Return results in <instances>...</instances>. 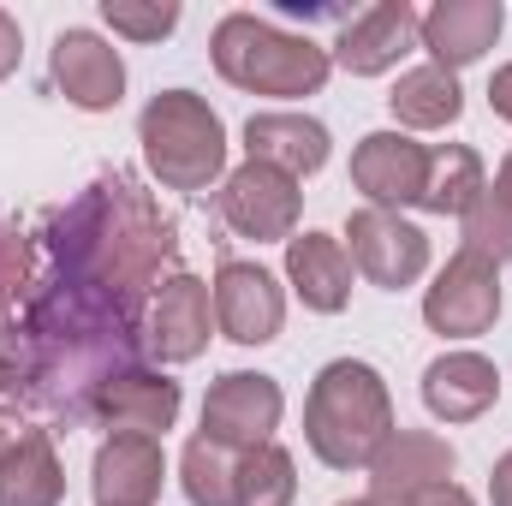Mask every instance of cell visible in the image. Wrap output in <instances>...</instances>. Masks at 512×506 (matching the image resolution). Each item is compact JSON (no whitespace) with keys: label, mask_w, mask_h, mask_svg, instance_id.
<instances>
[{"label":"cell","mask_w":512,"mask_h":506,"mask_svg":"<svg viewBox=\"0 0 512 506\" xmlns=\"http://www.w3.org/2000/svg\"><path fill=\"white\" fill-rule=\"evenodd\" d=\"M501 399V370L483 352H441L423 370V405L441 423H477Z\"/></svg>","instance_id":"cell-19"},{"label":"cell","mask_w":512,"mask_h":506,"mask_svg":"<svg viewBox=\"0 0 512 506\" xmlns=\"http://www.w3.org/2000/svg\"><path fill=\"white\" fill-rule=\"evenodd\" d=\"M179 489L191 506H239V453L209 435H191L179 453Z\"/></svg>","instance_id":"cell-23"},{"label":"cell","mask_w":512,"mask_h":506,"mask_svg":"<svg viewBox=\"0 0 512 506\" xmlns=\"http://www.w3.org/2000/svg\"><path fill=\"white\" fill-rule=\"evenodd\" d=\"M280 417H286L280 381L262 376V370H227L203 393V429L197 435H209V441H221L233 453H251L262 441H274Z\"/></svg>","instance_id":"cell-7"},{"label":"cell","mask_w":512,"mask_h":506,"mask_svg":"<svg viewBox=\"0 0 512 506\" xmlns=\"http://www.w3.org/2000/svg\"><path fill=\"white\" fill-rule=\"evenodd\" d=\"M423 322L441 340H477L501 322V268L471 251H453L441 262L435 286L423 292Z\"/></svg>","instance_id":"cell-5"},{"label":"cell","mask_w":512,"mask_h":506,"mask_svg":"<svg viewBox=\"0 0 512 506\" xmlns=\"http://www.w3.org/2000/svg\"><path fill=\"white\" fill-rule=\"evenodd\" d=\"M334 155V137L322 120L310 114H292V108H268V114H251L245 120V161H262L286 179H310L322 173Z\"/></svg>","instance_id":"cell-17"},{"label":"cell","mask_w":512,"mask_h":506,"mask_svg":"<svg viewBox=\"0 0 512 506\" xmlns=\"http://www.w3.org/2000/svg\"><path fill=\"white\" fill-rule=\"evenodd\" d=\"M405 506H477L459 483H435V489H423V495H411Z\"/></svg>","instance_id":"cell-31"},{"label":"cell","mask_w":512,"mask_h":506,"mask_svg":"<svg viewBox=\"0 0 512 506\" xmlns=\"http://www.w3.org/2000/svg\"><path fill=\"white\" fill-rule=\"evenodd\" d=\"M18 60H24V30H18V18L0 6V84L18 72Z\"/></svg>","instance_id":"cell-28"},{"label":"cell","mask_w":512,"mask_h":506,"mask_svg":"<svg viewBox=\"0 0 512 506\" xmlns=\"http://www.w3.org/2000/svg\"><path fill=\"white\" fill-rule=\"evenodd\" d=\"M209 328H215V292H209V280H197L185 268L167 274L155 286V298H149V334H143L149 358L191 364V358L209 352Z\"/></svg>","instance_id":"cell-11"},{"label":"cell","mask_w":512,"mask_h":506,"mask_svg":"<svg viewBox=\"0 0 512 506\" xmlns=\"http://www.w3.org/2000/svg\"><path fill=\"white\" fill-rule=\"evenodd\" d=\"M167 489V453L155 435H108L90 465L96 506H155Z\"/></svg>","instance_id":"cell-16"},{"label":"cell","mask_w":512,"mask_h":506,"mask_svg":"<svg viewBox=\"0 0 512 506\" xmlns=\"http://www.w3.org/2000/svg\"><path fill=\"white\" fill-rule=\"evenodd\" d=\"M495 191H501V197L512 203V149L501 155V173H495Z\"/></svg>","instance_id":"cell-34"},{"label":"cell","mask_w":512,"mask_h":506,"mask_svg":"<svg viewBox=\"0 0 512 506\" xmlns=\"http://www.w3.org/2000/svg\"><path fill=\"white\" fill-rule=\"evenodd\" d=\"M209 60L215 72L245 90V96H280V102H298V96H322L334 60L316 36H298V30H280L274 18H256V12H227L209 36Z\"/></svg>","instance_id":"cell-2"},{"label":"cell","mask_w":512,"mask_h":506,"mask_svg":"<svg viewBox=\"0 0 512 506\" xmlns=\"http://www.w3.org/2000/svg\"><path fill=\"white\" fill-rule=\"evenodd\" d=\"M179 411H185V387L167 376V370L137 364V370H120V376L96 393L90 423L108 429V435H155L161 441L179 423Z\"/></svg>","instance_id":"cell-13"},{"label":"cell","mask_w":512,"mask_h":506,"mask_svg":"<svg viewBox=\"0 0 512 506\" xmlns=\"http://www.w3.org/2000/svg\"><path fill=\"white\" fill-rule=\"evenodd\" d=\"M459 251L483 256V262H512V203L489 185L477 203H471V215L459 221Z\"/></svg>","instance_id":"cell-26"},{"label":"cell","mask_w":512,"mask_h":506,"mask_svg":"<svg viewBox=\"0 0 512 506\" xmlns=\"http://www.w3.org/2000/svg\"><path fill=\"white\" fill-rule=\"evenodd\" d=\"M18 393H24V358H18V346L0 340V399H18Z\"/></svg>","instance_id":"cell-29"},{"label":"cell","mask_w":512,"mask_h":506,"mask_svg":"<svg viewBox=\"0 0 512 506\" xmlns=\"http://www.w3.org/2000/svg\"><path fill=\"white\" fill-rule=\"evenodd\" d=\"M18 435H24V423H18V411H6V405H0V459H6L12 447H18Z\"/></svg>","instance_id":"cell-33"},{"label":"cell","mask_w":512,"mask_h":506,"mask_svg":"<svg viewBox=\"0 0 512 506\" xmlns=\"http://www.w3.org/2000/svg\"><path fill=\"white\" fill-rule=\"evenodd\" d=\"M489 506H512V453H501L489 471Z\"/></svg>","instance_id":"cell-32"},{"label":"cell","mask_w":512,"mask_h":506,"mask_svg":"<svg viewBox=\"0 0 512 506\" xmlns=\"http://www.w3.org/2000/svg\"><path fill=\"white\" fill-rule=\"evenodd\" d=\"M340 245L352 256V268L382 292H405V286H417L429 274V233L417 221L393 215V209H358L346 221Z\"/></svg>","instance_id":"cell-6"},{"label":"cell","mask_w":512,"mask_h":506,"mask_svg":"<svg viewBox=\"0 0 512 506\" xmlns=\"http://www.w3.org/2000/svg\"><path fill=\"white\" fill-rule=\"evenodd\" d=\"M298 209H304L298 179H286L262 161H239L215 191V215L251 245H286L298 233Z\"/></svg>","instance_id":"cell-4"},{"label":"cell","mask_w":512,"mask_h":506,"mask_svg":"<svg viewBox=\"0 0 512 506\" xmlns=\"http://www.w3.org/2000/svg\"><path fill=\"white\" fill-rule=\"evenodd\" d=\"M143 167L161 191H209L227 179V126L197 90H161L137 114Z\"/></svg>","instance_id":"cell-3"},{"label":"cell","mask_w":512,"mask_h":506,"mask_svg":"<svg viewBox=\"0 0 512 506\" xmlns=\"http://www.w3.org/2000/svg\"><path fill=\"white\" fill-rule=\"evenodd\" d=\"M393 393L376 364L334 358L322 364L304 393V441L328 471H370L376 453L393 441Z\"/></svg>","instance_id":"cell-1"},{"label":"cell","mask_w":512,"mask_h":506,"mask_svg":"<svg viewBox=\"0 0 512 506\" xmlns=\"http://www.w3.org/2000/svg\"><path fill=\"white\" fill-rule=\"evenodd\" d=\"M334 506H376V501H370V495H364V501H334Z\"/></svg>","instance_id":"cell-35"},{"label":"cell","mask_w":512,"mask_h":506,"mask_svg":"<svg viewBox=\"0 0 512 506\" xmlns=\"http://www.w3.org/2000/svg\"><path fill=\"white\" fill-rule=\"evenodd\" d=\"M429 179V143H417L411 131H370L352 149V185L364 191V209H411L423 197Z\"/></svg>","instance_id":"cell-12"},{"label":"cell","mask_w":512,"mask_h":506,"mask_svg":"<svg viewBox=\"0 0 512 506\" xmlns=\"http://www.w3.org/2000/svg\"><path fill=\"white\" fill-rule=\"evenodd\" d=\"M292 495H298V465L280 441L239 453V506H292Z\"/></svg>","instance_id":"cell-25"},{"label":"cell","mask_w":512,"mask_h":506,"mask_svg":"<svg viewBox=\"0 0 512 506\" xmlns=\"http://www.w3.org/2000/svg\"><path fill=\"white\" fill-rule=\"evenodd\" d=\"M453 441L435 435V429H393L376 465H370V501L376 506H405L411 495L435 489V483H453Z\"/></svg>","instance_id":"cell-14"},{"label":"cell","mask_w":512,"mask_h":506,"mask_svg":"<svg viewBox=\"0 0 512 506\" xmlns=\"http://www.w3.org/2000/svg\"><path fill=\"white\" fill-rule=\"evenodd\" d=\"M30 286H36V227L12 215V221L0 227V340H6V346H12V334H18V322H24Z\"/></svg>","instance_id":"cell-24"},{"label":"cell","mask_w":512,"mask_h":506,"mask_svg":"<svg viewBox=\"0 0 512 506\" xmlns=\"http://www.w3.org/2000/svg\"><path fill=\"white\" fill-rule=\"evenodd\" d=\"M48 72H54V90L84 114H114L126 102V60L96 30H60L48 48Z\"/></svg>","instance_id":"cell-10"},{"label":"cell","mask_w":512,"mask_h":506,"mask_svg":"<svg viewBox=\"0 0 512 506\" xmlns=\"http://www.w3.org/2000/svg\"><path fill=\"white\" fill-rule=\"evenodd\" d=\"M215 328L233 346H268L286 328V286L262 268V262H239L227 256L215 268Z\"/></svg>","instance_id":"cell-8"},{"label":"cell","mask_w":512,"mask_h":506,"mask_svg":"<svg viewBox=\"0 0 512 506\" xmlns=\"http://www.w3.org/2000/svg\"><path fill=\"white\" fill-rule=\"evenodd\" d=\"M483 191H489V173H483V155L471 143H435L429 149V179H423V197H417L423 215L465 221Z\"/></svg>","instance_id":"cell-22"},{"label":"cell","mask_w":512,"mask_h":506,"mask_svg":"<svg viewBox=\"0 0 512 506\" xmlns=\"http://www.w3.org/2000/svg\"><path fill=\"white\" fill-rule=\"evenodd\" d=\"M352 256L334 233H292L286 239V286L298 292L304 310L316 316H340L352 304Z\"/></svg>","instance_id":"cell-18"},{"label":"cell","mask_w":512,"mask_h":506,"mask_svg":"<svg viewBox=\"0 0 512 506\" xmlns=\"http://www.w3.org/2000/svg\"><path fill=\"white\" fill-rule=\"evenodd\" d=\"M387 108H393V120L399 131H447L459 114H465V90H459V72H447V66H411V72H399V84L387 90Z\"/></svg>","instance_id":"cell-21"},{"label":"cell","mask_w":512,"mask_h":506,"mask_svg":"<svg viewBox=\"0 0 512 506\" xmlns=\"http://www.w3.org/2000/svg\"><path fill=\"white\" fill-rule=\"evenodd\" d=\"M102 24L126 42H161L179 30V6L173 0H102Z\"/></svg>","instance_id":"cell-27"},{"label":"cell","mask_w":512,"mask_h":506,"mask_svg":"<svg viewBox=\"0 0 512 506\" xmlns=\"http://www.w3.org/2000/svg\"><path fill=\"white\" fill-rule=\"evenodd\" d=\"M66 501V465L54 447V429H24L18 447L0 459V506H60Z\"/></svg>","instance_id":"cell-20"},{"label":"cell","mask_w":512,"mask_h":506,"mask_svg":"<svg viewBox=\"0 0 512 506\" xmlns=\"http://www.w3.org/2000/svg\"><path fill=\"white\" fill-rule=\"evenodd\" d=\"M489 108H495V120H507L512 126V60L489 78Z\"/></svg>","instance_id":"cell-30"},{"label":"cell","mask_w":512,"mask_h":506,"mask_svg":"<svg viewBox=\"0 0 512 506\" xmlns=\"http://www.w3.org/2000/svg\"><path fill=\"white\" fill-rule=\"evenodd\" d=\"M501 30H507V6H501V0H435V6L423 12L417 42L429 48L435 66L465 72V66H477V60L501 42Z\"/></svg>","instance_id":"cell-15"},{"label":"cell","mask_w":512,"mask_h":506,"mask_svg":"<svg viewBox=\"0 0 512 506\" xmlns=\"http://www.w3.org/2000/svg\"><path fill=\"white\" fill-rule=\"evenodd\" d=\"M417 30H423V12H417L411 0H376V6H364V12H352V18L340 24L328 60H334L340 72H352V78H382V72H393L411 48H423Z\"/></svg>","instance_id":"cell-9"}]
</instances>
